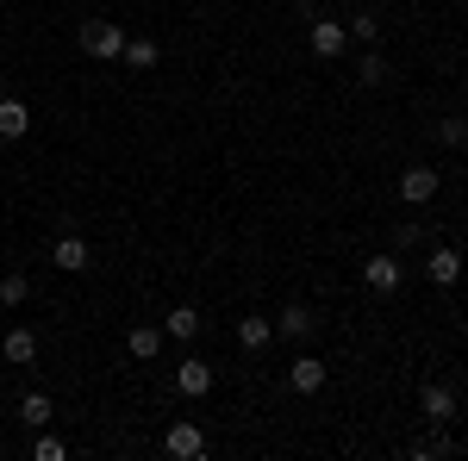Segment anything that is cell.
Masks as SVG:
<instances>
[{
	"mask_svg": "<svg viewBox=\"0 0 468 461\" xmlns=\"http://www.w3.org/2000/svg\"><path fill=\"white\" fill-rule=\"evenodd\" d=\"M32 456H37V461H63V456H69V449H63V436H50V430H37Z\"/></svg>",
	"mask_w": 468,
	"mask_h": 461,
	"instance_id": "22",
	"label": "cell"
},
{
	"mask_svg": "<svg viewBox=\"0 0 468 461\" xmlns=\"http://www.w3.org/2000/svg\"><path fill=\"white\" fill-rule=\"evenodd\" d=\"M344 32L356 37V44H375V37H381V13H368V6H362V13H350V26H344Z\"/></svg>",
	"mask_w": 468,
	"mask_h": 461,
	"instance_id": "21",
	"label": "cell"
},
{
	"mask_svg": "<svg viewBox=\"0 0 468 461\" xmlns=\"http://www.w3.org/2000/svg\"><path fill=\"white\" fill-rule=\"evenodd\" d=\"M163 456L169 461H200L207 456V430L194 424V418H176V424L163 430Z\"/></svg>",
	"mask_w": 468,
	"mask_h": 461,
	"instance_id": "2",
	"label": "cell"
},
{
	"mask_svg": "<svg viewBox=\"0 0 468 461\" xmlns=\"http://www.w3.org/2000/svg\"><path fill=\"white\" fill-rule=\"evenodd\" d=\"M306 44H313V57H319V63H337V57L350 50V32H344V19H313Z\"/></svg>",
	"mask_w": 468,
	"mask_h": 461,
	"instance_id": "4",
	"label": "cell"
},
{
	"mask_svg": "<svg viewBox=\"0 0 468 461\" xmlns=\"http://www.w3.org/2000/svg\"><path fill=\"white\" fill-rule=\"evenodd\" d=\"M200 312H194V306H169V312H163V337H176V343H194V337H200Z\"/></svg>",
	"mask_w": 468,
	"mask_h": 461,
	"instance_id": "13",
	"label": "cell"
},
{
	"mask_svg": "<svg viewBox=\"0 0 468 461\" xmlns=\"http://www.w3.org/2000/svg\"><path fill=\"white\" fill-rule=\"evenodd\" d=\"M32 131V107L26 100H0V138L13 143V138H26Z\"/></svg>",
	"mask_w": 468,
	"mask_h": 461,
	"instance_id": "16",
	"label": "cell"
},
{
	"mask_svg": "<svg viewBox=\"0 0 468 461\" xmlns=\"http://www.w3.org/2000/svg\"><path fill=\"white\" fill-rule=\"evenodd\" d=\"M356 81H362V88H381V81H388V57H381L375 44L356 57Z\"/></svg>",
	"mask_w": 468,
	"mask_h": 461,
	"instance_id": "18",
	"label": "cell"
},
{
	"mask_svg": "<svg viewBox=\"0 0 468 461\" xmlns=\"http://www.w3.org/2000/svg\"><path fill=\"white\" fill-rule=\"evenodd\" d=\"M437 143H450V150L468 143V119H443V125H437Z\"/></svg>",
	"mask_w": 468,
	"mask_h": 461,
	"instance_id": "23",
	"label": "cell"
},
{
	"mask_svg": "<svg viewBox=\"0 0 468 461\" xmlns=\"http://www.w3.org/2000/svg\"><path fill=\"white\" fill-rule=\"evenodd\" d=\"M419 412H425L431 424H456V412H463V405H456V393L443 387V381H431V387L419 393Z\"/></svg>",
	"mask_w": 468,
	"mask_h": 461,
	"instance_id": "10",
	"label": "cell"
},
{
	"mask_svg": "<svg viewBox=\"0 0 468 461\" xmlns=\"http://www.w3.org/2000/svg\"><path fill=\"white\" fill-rule=\"evenodd\" d=\"M425 244V231H419V225H394V249L399 256H406V249H419Z\"/></svg>",
	"mask_w": 468,
	"mask_h": 461,
	"instance_id": "24",
	"label": "cell"
},
{
	"mask_svg": "<svg viewBox=\"0 0 468 461\" xmlns=\"http://www.w3.org/2000/svg\"><path fill=\"white\" fill-rule=\"evenodd\" d=\"M176 393L181 399H207V393H213V368H207L200 355H187V361L176 368Z\"/></svg>",
	"mask_w": 468,
	"mask_h": 461,
	"instance_id": "8",
	"label": "cell"
},
{
	"mask_svg": "<svg viewBox=\"0 0 468 461\" xmlns=\"http://www.w3.org/2000/svg\"><path fill=\"white\" fill-rule=\"evenodd\" d=\"M425 281L431 287H443V293H450V287L463 281V256H456V249L443 244V249H431V256H425Z\"/></svg>",
	"mask_w": 468,
	"mask_h": 461,
	"instance_id": "9",
	"label": "cell"
},
{
	"mask_svg": "<svg viewBox=\"0 0 468 461\" xmlns=\"http://www.w3.org/2000/svg\"><path fill=\"white\" fill-rule=\"evenodd\" d=\"M26 299H32V281H26L19 268H13V275H0V306H6V312H13V306H26Z\"/></svg>",
	"mask_w": 468,
	"mask_h": 461,
	"instance_id": "20",
	"label": "cell"
},
{
	"mask_svg": "<svg viewBox=\"0 0 468 461\" xmlns=\"http://www.w3.org/2000/svg\"><path fill=\"white\" fill-rule=\"evenodd\" d=\"M125 350L138 355V361H156L163 355V324H132L125 330Z\"/></svg>",
	"mask_w": 468,
	"mask_h": 461,
	"instance_id": "15",
	"label": "cell"
},
{
	"mask_svg": "<svg viewBox=\"0 0 468 461\" xmlns=\"http://www.w3.org/2000/svg\"><path fill=\"white\" fill-rule=\"evenodd\" d=\"M275 343V319H238V350L244 355H262Z\"/></svg>",
	"mask_w": 468,
	"mask_h": 461,
	"instance_id": "14",
	"label": "cell"
},
{
	"mask_svg": "<svg viewBox=\"0 0 468 461\" xmlns=\"http://www.w3.org/2000/svg\"><path fill=\"white\" fill-rule=\"evenodd\" d=\"M324 381H331V368H324L319 355H306V350H300V355L288 361V387L300 393V399H306V393H319Z\"/></svg>",
	"mask_w": 468,
	"mask_h": 461,
	"instance_id": "7",
	"label": "cell"
},
{
	"mask_svg": "<svg viewBox=\"0 0 468 461\" xmlns=\"http://www.w3.org/2000/svg\"><path fill=\"white\" fill-rule=\"evenodd\" d=\"M88 262H94L88 237H57V244H50V268H63V275H81Z\"/></svg>",
	"mask_w": 468,
	"mask_h": 461,
	"instance_id": "11",
	"label": "cell"
},
{
	"mask_svg": "<svg viewBox=\"0 0 468 461\" xmlns=\"http://www.w3.org/2000/svg\"><path fill=\"white\" fill-rule=\"evenodd\" d=\"M81 50H88V57H94V63H119V57H125V26H119V19H81Z\"/></svg>",
	"mask_w": 468,
	"mask_h": 461,
	"instance_id": "1",
	"label": "cell"
},
{
	"mask_svg": "<svg viewBox=\"0 0 468 461\" xmlns=\"http://www.w3.org/2000/svg\"><path fill=\"white\" fill-rule=\"evenodd\" d=\"M19 424L50 430V393H26V399H19Z\"/></svg>",
	"mask_w": 468,
	"mask_h": 461,
	"instance_id": "19",
	"label": "cell"
},
{
	"mask_svg": "<svg viewBox=\"0 0 468 461\" xmlns=\"http://www.w3.org/2000/svg\"><path fill=\"white\" fill-rule=\"evenodd\" d=\"M437 169H425V162H412V169H399V200H406V206H431L437 200Z\"/></svg>",
	"mask_w": 468,
	"mask_h": 461,
	"instance_id": "5",
	"label": "cell"
},
{
	"mask_svg": "<svg viewBox=\"0 0 468 461\" xmlns=\"http://www.w3.org/2000/svg\"><path fill=\"white\" fill-rule=\"evenodd\" d=\"M156 57H163L156 37H132V32H125V57H119L125 69H156Z\"/></svg>",
	"mask_w": 468,
	"mask_h": 461,
	"instance_id": "17",
	"label": "cell"
},
{
	"mask_svg": "<svg viewBox=\"0 0 468 461\" xmlns=\"http://www.w3.org/2000/svg\"><path fill=\"white\" fill-rule=\"evenodd\" d=\"M0 355H6L13 368H32V361H37V337L26 330V324H13V330L0 337Z\"/></svg>",
	"mask_w": 468,
	"mask_h": 461,
	"instance_id": "12",
	"label": "cell"
},
{
	"mask_svg": "<svg viewBox=\"0 0 468 461\" xmlns=\"http://www.w3.org/2000/svg\"><path fill=\"white\" fill-rule=\"evenodd\" d=\"M362 281L375 287V293H399V281H406V262H399V249H381V256H368V262H362Z\"/></svg>",
	"mask_w": 468,
	"mask_h": 461,
	"instance_id": "3",
	"label": "cell"
},
{
	"mask_svg": "<svg viewBox=\"0 0 468 461\" xmlns=\"http://www.w3.org/2000/svg\"><path fill=\"white\" fill-rule=\"evenodd\" d=\"M313 330H319V319H313V306H300V299H293V306H282V312H275V337H288L293 350H300V343H306V337H313Z\"/></svg>",
	"mask_w": 468,
	"mask_h": 461,
	"instance_id": "6",
	"label": "cell"
},
{
	"mask_svg": "<svg viewBox=\"0 0 468 461\" xmlns=\"http://www.w3.org/2000/svg\"><path fill=\"white\" fill-rule=\"evenodd\" d=\"M450 6H468V0H450Z\"/></svg>",
	"mask_w": 468,
	"mask_h": 461,
	"instance_id": "25",
	"label": "cell"
}]
</instances>
